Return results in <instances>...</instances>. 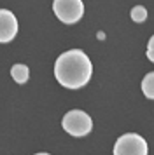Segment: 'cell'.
Returning <instances> with one entry per match:
<instances>
[{
    "instance_id": "cell-7",
    "label": "cell",
    "mask_w": 154,
    "mask_h": 155,
    "mask_svg": "<svg viewBox=\"0 0 154 155\" xmlns=\"http://www.w3.org/2000/svg\"><path fill=\"white\" fill-rule=\"evenodd\" d=\"M142 92L149 99H154V71L147 73L142 80Z\"/></svg>"
},
{
    "instance_id": "cell-2",
    "label": "cell",
    "mask_w": 154,
    "mask_h": 155,
    "mask_svg": "<svg viewBox=\"0 0 154 155\" xmlns=\"http://www.w3.org/2000/svg\"><path fill=\"white\" fill-rule=\"evenodd\" d=\"M61 127L70 134V136H75V138H81V136H86V134L91 133L93 129V120L86 112L82 110H70L61 120Z\"/></svg>"
},
{
    "instance_id": "cell-8",
    "label": "cell",
    "mask_w": 154,
    "mask_h": 155,
    "mask_svg": "<svg viewBox=\"0 0 154 155\" xmlns=\"http://www.w3.org/2000/svg\"><path fill=\"white\" fill-rule=\"evenodd\" d=\"M145 18H147V9H145V7H142V5H137V7H133V9H131V19H133L135 23L145 21Z\"/></svg>"
},
{
    "instance_id": "cell-4",
    "label": "cell",
    "mask_w": 154,
    "mask_h": 155,
    "mask_svg": "<svg viewBox=\"0 0 154 155\" xmlns=\"http://www.w3.org/2000/svg\"><path fill=\"white\" fill-rule=\"evenodd\" d=\"M53 11L56 18L65 25H74L84 14V4L81 0H54Z\"/></svg>"
},
{
    "instance_id": "cell-1",
    "label": "cell",
    "mask_w": 154,
    "mask_h": 155,
    "mask_svg": "<svg viewBox=\"0 0 154 155\" xmlns=\"http://www.w3.org/2000/svg\"><path fill=\"white\" fill-rule=\"evenodd\" d=\"M93 75V63L81 49H70L58 56L54 63L56 80L67 89H81Z\"/></svg>"
},
{
    "instance_id": "cell-5",
    "label": "cell",
    "mask_w": 154,
    "mask_h": 155,
    "mask_svg": "<svg viewBox=\"0 0 154 155\" xmlns=\"http://www.w3.org/2000/svg\"><path fill=\"white\" fill-rule=\"evenodd\" d=\"M18 33V19L16 16L7 11V9H0V44L11 42Z\"/></svg>"
},
{
    "instance_id": "cell-10",
    "label": "cell",
    "mask_w": 154,
    "mask_h": 155,
    "mask_svg": "<svg viewBox=\"0 0 154 155\" xmlns=\"http://www.w3.org/2000/svg\"><path fill=\"white\" fill-rule=\"evenodd\" d=\"M35 155H49V153H35Z\"/></svg>"
},
{
    "instance_id": "cell-9",
    "label": "cell",
    "mask_w": 154,
    "mask_h": 155,
    "mask_svg": "<svg viewBox=\"0 0 154 155\" xmlns=\"http://www.w3.org/2000/svg\"><path fill=\"white\" fill-rule=\"evenodd\" d=\"M147 58L154 63V35L149 38V44H147Z\"/></svg>"
},
{
    "instance_id": "cell-6",
    "label": "cell",
    "mask_w": 154,
    "mask_h": 155,
    "mask_svg": "<svg viewBox=\"0 0 154 155\" xmlns=\"http://www.w3.org/2000/svg\"><path fill=\"white\" fill-rule=\"evenodd\" d=\"M11 75H12L14 82H18V84H25L30 77V70H28L26 64H14L12 68H11Z\"/></svg>"
},
{
    "instance_id": "cell-3",
    "label": "cell",
    "mask_w": 154,
    "mask_h": 155,
    "mask_svg": "<svg viewBox=\"0 0 154 155\" xmlns=\"http://www.w3.org/2000/svg\"><path fill=\"white\" fill-rule=\"evenodd\" d=\"M114 155H149V145L140 134L126 133L116 141Z\"/></svg>"
}]
</instances>
